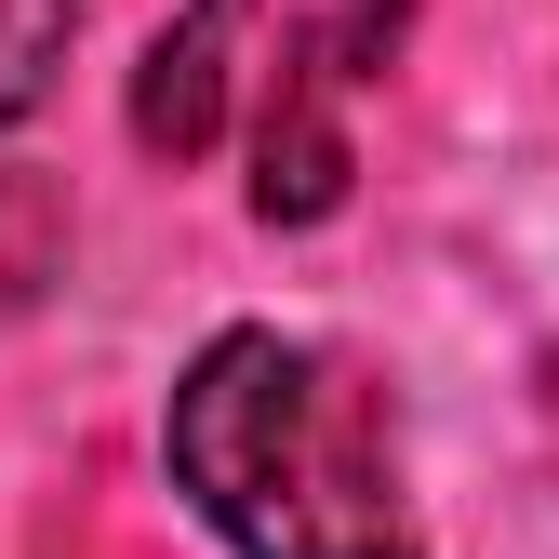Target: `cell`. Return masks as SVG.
I'll return each instance as SVG.
<instances>
[{"label":"cell","instance_id":"6da1fadb","mask_svg":"<svg viewBox=\"0 0 559 559\" xmlns=\"http://www.w3.org/2000/svg\"><path fill=\"white\" fill-rule=\"evenodd\" d=\"M174 493L240 559H427L400 493V400L307 333H214L160 413Z\"/></svg>","mask_w":559,"mask_h":559},{"label":"cell","instance_id":"7a4b0ae2","mask_svg":"<svg viewBox=\"0 0 559 559\" xmlns=\"http://www.w3.org/2000/svg\"><path fill=\"white\" fill-rule=\"evenodd\" d=\"M346 94H360V67L333 53V27H294L266 67V120H253V214L266 227H320L360 147H346Z\"/></svg>","mask_w":559,"mask_h":559},{"label":"cell","instance_id":"3957f363","mask_svg":"<svg viewBox=\"0 0 559 559\" xmlns=\"http://www.w3.org/2000/svg\"><path fill=\"white\" fill-rule=\"evenodd\" d=\"M253 14H266V0H187V14L147 40V67H133V147H147V160H214Z\"/></svg>","mask_w":559,"mask_h":559},{"label":"cell","instance_id":"277c9868","mask_svg":"<svg viewBox=\"0 0 559 559\" xmlns=\"http://www.w3.org/2000/svg\"><path fill=\"white\" fill-rule=\"evenodd\" d=\"M67 266V200L40 174H0V333L40 307V280Z\"/></svg>","mask_w":559,"mask_h":559},{"label":"cell","instance_id":"5b68a950","mask_svg":"<svg viewBox=\"0 0 559 559\" xmlns=\"http://www.w3.org/2000/svg\"><path fill=\"white\" fill-rule=\"evenodd\" d=\"M67 40H81V0H0V120H27L53 94Z\"/></svg>","mask_w":559,"mask_h":559}]
</instances>
